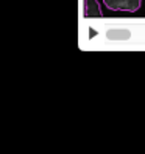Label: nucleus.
<instances>
[{
  "instance_id": "f257e3e1",
  "label": "nucleus",
  "mask_w": 145,
  "mask_h": 154,
  "mask_svg": "<svg viewBox=\"0 0 145 154\" xmlns=\"http://www.w3.org/2000/svg\"><path fill=\"white\" fill-rule=\"evenodd\" d=\"M105 6L111 11L136 13L142 5V0H103Z\"/></svg>"
},
{
  "instance_id": "f03ea898",
  "label": "nucleus",
  "mask_w": 145,
  "mask_h": 154,
  "mask_svg": "<svg viewBox=\"0 0 145 154\" xmlns=\"http://www.w3.org/2000/svg\"><path fill=\"white\" fill-rule=\"evenodd\" d=\"M84 17H89V19L103 17L98 0H84Z\"/></svg>"
}]
</instances>
